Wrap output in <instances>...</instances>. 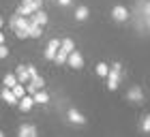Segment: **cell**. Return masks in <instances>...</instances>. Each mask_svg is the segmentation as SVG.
<instances>
[{
	"label": "cell",
	"mask_w": 150,
	"mask_h": 137,
	"mask_svg": "<svg viewBox=\"0 0 150 137\" xmlns=\"http://www.w3.org/2000/svg\"><path fill=\"white\" fill-rule=\"evenodd\" d=\"M67 64H69L71 68H81L84 66V56H81L79 52H71L69 58H67Z\"/></svg>",
	"instance_id": "8992f818"
},
{
	"label": "cell",
	"mask_w": 150,
	"mask_h": 137,
	"mask_svg": "<svg viewBox=\"0 0 150 137\" xmlns=\"http://www.w3.org/2000/svg\"><path fill=\"white\" fill-rule=\"evenodd\" d=\"M24 2H32V0H24Z\"/></svg>",
	"instance_id": "f546056e"
},
{
	"label": "cell",
	"mask_w": 150,
	"mask_h": 137,
	"mask_svg": "<svg viewBox=\"0 0 150 137\" xmlns=\"http://www.w3.org/2000/svg\"><path fill=\"white\" fill-rule=\"evenodd\" d=\"M97 75L99 77H107V75H110V66H107L105 62H99L97 64Z\"/></svg>",
	"instance_id": "ffe728a7"
},
{
	"label": "cell",
	"mask_w": 150,
	"mask_h": 137,
	"mask_svg": "<svg viewBox=\"0 0 150 137\" xmlns=\"http://www.w3.org/2000/svg\"><path fill=\"white\" fill-rule=\"evenodd\" d=\"M0 97H2V101H6V105H17V99H15V94L11 92V88H2L0 90Z\"/></svg>",
	"instance_id": "8fae6325"
},
{
	"label": "cell",
	"mask_w": 150,
	"mask_h": 137,
	"mask_svg": "<svg viewBox=\"0 0 150 137\" xmlns=\"http://www.w3.org/2000/svg\"><path fill=\"white\" fill-rule=\"evenodd\" d=\"M43 34V26H37L30 22V28H28V39H39Z\"/></svg>",
	"instance_id": "2e32d148"
},
{
	"label": "cell",
	"mask_w": 150,
	"mask_h": 137,
	"mask_svg": "<svg viewBox=\"0 0 150 137\" xmlns=\"http://www.w3.org/2000/svg\"><path fill=\"white\" fill-rule=\"evenodd\" d=\"M11 92L15 94V99L19 101V99H24V97H26V86H24V84H17V86H13V88H11Z\"/></svg>",
	"instance_id": "ac0fdd59"
},
{
	"label": "cell",
	"mask_w": 150,
	"mask_h": 137,
	"mask_svg": "<svg viewBox=\"0 0 150 137\" xmlns=\"http://www.w3.org/2000/svg\"><path fill=\"white\" fill-rule=\"evenodd\" d=\"M144 15H146V17H150V0L144 4Z\"/></svg>",
	"instance_id": "cb8c5ba5"
},
{
	"label": "cell",
	"mask_w": 150,
	"mask_h": 137,
	"mask_svg": "<svg viewBox=\"0 0 150 137\" xmlns=\"http://www.w3.org/2000/svg\"><path fill=\"white\" fill-rule=\"evenodd\" d=\"M2 24H4V19H2V17H0V28H2Z\"/></svg>",
	"instance_id": "4316f807"
},
{
	"label": "cell",
	"mask_w": 150,
	"mask_h": 137,
	"mask_svg": "<svg viewBox=\"0 0 150 137\" xmlns=\"http://www.w3.org/2000/svg\"><path fill=\"white\" fill-rule=\"evenodd\" d=\"M15 77H17V81H19V84H28V81H30V73H28V66H17V71H15Z\"/></svg>",
	"instance_id": "9c48e42d"
},
{
	"label": "cell",
	"mask_w": 150,
	"mask_h": 137,
	"mask_svg": "<svg viewBox=\"0 0 150 137\" xmlns=\"http://www.w3.org/2000/svg\"><path fill=\"white\" fill-rule=\"evenodd\" d=\"M32 99H35V105H45V103H50V94L43 92V90H39L32 94Z\"/></svg>",
	"instance_id": "5bb4252c"
},
{
	"label": "cell",
	"mask_w": 150,
	"mask_h": 137,
	"mask_svg": "<svg viewBox=\"0 0 150 137\" xmlns=\"http://www.w3.org/2000/svg\"><path fill=\"white\" fill-rule=\"evenodd\" d=\"M67 58H69V54L62 52V49H58L56 58H54V62H56V64H64V62H67Z\"/></svg>",
	"instance_id": "44dd1931"
},
{
	"label": "cell",
	"mask_w": 150,
	"mask_h": 137,
	"mask_svg": "<svg viewBox=\"0 0 150 137\" xmlns=\"http://www.w3.org/2000/svg\"><path fill=\"white\" fill-rule=\"evenodd\" d=\"M0 45H4V34L0 32Z\"/></svg>",
	"instance_id": "484cf974"
},
{
	"label": "cell",
	"mask_w": 150,
	"mask_h": 137,
	"mask_svg": "<svg viewBox=\"0 0 150 137\" xmlns=\"http://www.w3.org/2000/svg\"><path fill=\"white\" fill-rule=\"evenodd\" d=\"M41 6H43V0H32V2H22V4H19V9H17V15H22V17H30L32 13L41 11Z\"/></svg>",
	"instance_id": "3957f363"
},
{
	"label": "cell",
	"mask_w": 150,
	"mask_h": 137,
	"mask_svg": "<svg viewBox=\"0 0 150 137\" xmlns=\"http://www.w3.org/2000/svg\"><path fill=\"white\" fill-rule=\"evenodd\" d=\"M127 101L131 103H144V90H142L139 86H131L127 92Z\"/></svg>",
	"instance_id": "277c9868"
},
{
	"label": "cell",
	"mask_w": 150,
	"mask_h": 137,
	"mask_svg": "<svg viewBox=\"0 0 150 137\" xmlns=\"http://www.w3.org/2000/svg\"><path fill=\"white\" fill-rule=\"evenodd\" d=\"M30 22L37 24V26H45V24H47V13H45L43 9L37 11V13H32V15H30Z\"/></svg>",
	"instance_id": "30bf717a"
},
{
	"label": "cell",
	"mask_w": 150,
	"mask_h": 137,
	"mask_svg": "<svg viewBox=\"0 0 150 137\" xmlns=\"http://www.w3.org/2000/svg\"><path fill=\"white\" fill-rule=\"evenodd\" d=\"M28 66V73H30V79L35 77V75H39V71H37V66H32V64H26Z\"/></svg>",
	"instance_id": "603a6c76"
},
{
	"label": "cell",
	"mask_w": 150,
	"mask_h": 137,
	"mask_svg": "<svg viewBox=\"0 0 150 137\" xmlns=\"http://www.w3.org/2000/svg\"><path fill=\"white\" fill-rule=\"evenodd\" d=\"M142 131L150 133V116H144V118H142Z\"/></svg>",
	"instance_id": "7402d4cb"
},
{
	"label": "cell",
	"mask_w": 150,
	"mask_h": 137,
	"mask_svg": "<svg viewBox=\"0 0 150 137\" xmlns=\"http://www.w3.org/2000/svg\"><path fill=\"white\" fill-rule=\"evenodd\" d=\"M9 26L13 28V32L17 34L19 39H28V28H30V17H22V15H13L9 19Z\"/></svg>",
	"instance_id": "6da1fadb"
},
{
	"label": "cell",
	"mask_w": 150,
	"mask_h": 137,
	"mask_svg": "<svg viewBox=\"0 0 150 137\" xmlns=\"http://www.w3.org/2000/svg\"><path fill=\"white\" fill-rule=\"evenodd\" d=\"M112 17L116 19V22H127V19H129V11H127V6L116 4L114 9H112Z\"/></svg>",
	"instance_id": "52a82bcc"
},
{
	"label": "cell",
	"mask_w": 150,
	"mask_h": 137,
	"mask_svg": "<svg viewBox=\"0 0 150 137\" xmlns=\"http://www.w3.org/2000/svg\"><path fill=\"white\" fill-rule=\"evenodd\" d=\"M60 49L67 52V54H71V52H75V43L71 39H62V41H60Z\"/></svg>",
	"instance_id": "e0dca14e"
},
{
	"label": "cell",
	"mask_w": 150,
	"mask_h": 137,
	"mask_svg": "<svg viewBox=\"0 0 150 137\" xmlns=\"http://www.w3.org/2000/svg\"><path fill=\"white\" fill-rule=\"evenodd\" d=\"M146 24H148V26H150V17H146Z\"/></svg>",
	"instance_id": "83f0119b"
},
{
	"label": "cell",
	"mask_w": 150,
	"mask_h": 137,
	"mask_svg": "<svg viewBox=\"0 0 150 137\" xmlns=\"http://www.w3.org/2000/svg\"><path fill=\"white\" fill-rule=\"evenodd\" d=\"M0 137H6V135H4V133H2V131H0Z\"/></svg>",
	"instance_id": "f1b7e54d"
},
{
	"label": "cell",
	"mask_w": 150,
	"mask_h": 137,
	"mask_svg": "<svg viewBox=\"0 0 150 137\" xmlns=\"http://www.w3.org/2000/svg\"><path fill=\"white\" fill-rule=\"evenodd\" d=\"M17 107L22 109V112H30V109L35 107V99H32L30 94H26L24 99H19V103H17Z\"/></svg>",
	"instance_id": "7c38bea8"
},
{
	"label": "cell",
	"mask_w": 150,
	"mask_h": 137,
	"mask_svg": "<svg viewBox=\"0 0 150 137\" xmlns=\"http://www.w3.org/2000/svg\"><path fill=\"white\" fill-rule=\"evenodd\" d=\"M58 49H60V41L58 39H52L50 43H47V47H45V60H54L56 58V54H58Z\"/></svg>",
	"instance_id": "5b68a950"
},
{
	"label": "cell",
	"mask_w": 150,
	"mask_h": 137,
	"mask_svg": "<svg viewBox=\"0 0 150 137\" xmlns=\"http://www.w3.org/2000/svg\"><path fill=\"white\" fill-rule=\"evenodd\" d=\"M56 2H58L60 6H69V4L73 2V0H56Z\"/></svg>",
	"instance_id": "d4e9b609"
},
{
	"label": "cell",
	"mask_w": 150,
	"mask_h": 137,
	"mask_svg": "<svg viewBox=\"0 0 150 137\" xmlns=\"http://www.w3.org/2000/svg\"><path fill=\"white\" fill-rule=\"evenodd\" d=\"M2 81H4V88H13V86H17V84H19V81H17V77H15L13 73H6Z\"/></svg>",
	"instance_id": "d6986e66"
},
{
	"label": "cell",
	"mask_w": 150,
	"mask_h": 137,
	"mask_svg": "<svg viewBox=\"0 0 150 137\" xmlns=\"http://www.w3.org/2000/svg\"><path fill=\"white\" fill-rule=\"evenodd\" d=\"M88 15H90V9H88V6H77V9H75V19H77V22H86Z\"/></svg>",
	"instance_id": "9a60e30c"
},
{
	"label": "cell",
	"mask_w": 150,
	"mask_h": 137,
	"mask_svg": "<svg viewBox=\"0 0 150 137\" xmlns=\"http://www.w3.org/2000/svg\"><path fill=\"white\" fill-rule=\"evenodd\" d=\"M17 135L19 137H39V131H37L35 124H22L19 131H17Z\"/></svg>",
	"instance_id": "ba28073f"
},
{
	"label": "cell",
	"mask_w": 150,
	"mask_h": 137,
	"mask_svg": "<svg viewBox=\"0 0 150 137\" xmlns=\"http://www.w3.org/2000/svg\"><path fill=\"white\" fill-rule=\"evenodd\" d=\"M120 77H122V66H120V62H114L110 66V75H107V88L116 90L120 84Z\"/></svg>",
	"instance_id": "7a4b0ae2"
},
{
	"label": "cell",
	"mask_w": 150,
	"mask_h": 137,
	"mask_svg": "<svg viewBox=\"0 0 150 137\" xmlns=\"http://www.w3.org/2000/svg\"><path fill=\"white\" fill-rule=\"evenodd\" d=\"M69 120L73 122V124H77V126H81V124H86V118H84V116H81L79 112H77V109H69Z\"/></svg>",
	"instance_id": "4fadbf2b"
}]
</instances>
